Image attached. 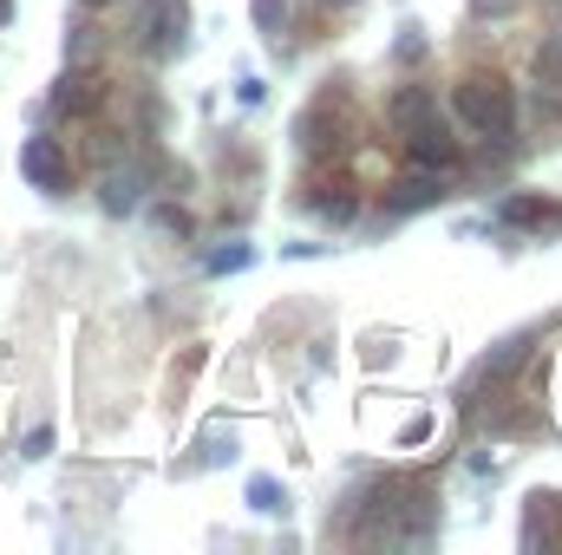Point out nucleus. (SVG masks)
<instances>
[{"mask_svg": "<svg viewBox=\"0 0 562 555\" xmlns=\"http://www.w3.org/2000/svg\"><path fill=\"white\" fill-rule=\"evenodd\" d=\"M458 112H464V125H477V132H491V138H510V118H517L504 79H464V86H458Z\"/></svg>", "mask_w": 562, "mask_h": 555, "instance_id": "nucleus-1", "label": "nucleus"}, {"mask_svg": "<svg viewBox=\"0 0 562 555\" xmlns=\"http://www.w3.org/2000/svg\"><path fill=\"white\" fill-rule=\"evenodd\" d=\"M20 177H26L33 190L59 196V190H66V150H59V138H26L20 144Z\"/></svg>", "mask_w": 562, "mask_h": 555, "instance_id": "nucleus-2", "label": "nucleus"}, {"mask_svg": "<svg viewBox=\"0 0 562 555\" xmlns=\"http://www.w3.org/2000/svg\"><path fill=\"white\" fill-rule=\"evenodd\" d=\"M406 138H413V163H419V170H451V163H458V138H451L438 118H425L419 132H406Z\"/></svg>", "mask_w": 562, "mask_h": 555, "instance_id": "nucleus-3", "label": "nucleus"}, {"mask_svg": "<svg viewBox=\"0 0 562 555\" xmlns=\"http://www.w3.org/2000/svg\"><path fill=\"white\" fill-rule=\"evenodd\" d=\"M386 112H393V125H400V132H419L425 118H438V99H431V86H400Z\"/></svg>", "mask_w": 562, "mask_h": 555, "instance_id": "nucleus-4", "label": "nucleus"}, {"mask_svg": "<svg viewBox=\"0 0 562 555\" xmlns=\"http://www.w3.org/2000/svg\"><path fill=\"white\" fill-rule=\"evenodd\" d=\"M144 183H150V177H144V163L112 170V177H105V209H112V216H132V209L144 203Z\"/></svg>", "mask_w": 562, "mask_h": 555, "instance_id": "nucleus-5", "label": "nucleus"}, {"mask_svg": "<svg viewBox=\"0 0 562 555\" xmlns=\"http://www.w3.org/2000/svg\"><path fill=\"white\" fill-rule=\"evenodd\" d=\"M524 360H530V340H524V333H517V340H504V347H497V353H491V360H484V366H477V380H484V386H491V380H504V373H517V366H524Z\"/></svg>", "mask_w": 562, "mask_h": 555, "instance_id": "nucleus-6", "label": "nucleus"}, {"mask_svg": "<svg viewBox=\"0 0 562 555\" xmlns=\"http://www.w3.org/2000/svg\"><path fill=\"white\" fill-rule=\"evenodd\" d=\"M150 33H157L150 46H157V53H170V46L183 39V0H157V13H150Z\"/></svg>", "mask_w": 562, "mask_h": 555, "instance_id": "nucleus-7", "label": "nucleus"}, {"mask_svg": "<svg viewBox=\"0 0 562 555\" xmlns=\"http://www.w3.org/2000/svg\"><path fill=\"white\" fill-rule=\"evenodd\" d=\"M53 105H59V112H86V105H99V79H92V72L66 79V86L53 92Z\"/></svg>", "mask_w": 562, "mask_h": 555, "instance_id": "nucleus-8", "label": "nucleus"}, {"mask_svg": "<svg viewBox=\"0 0 562 555\" xmlns=\"http://www.w3.org/2000/svg\"><path fill=\"white\" fill-rule=\"evenodd\" d=\"M497 216H504V223H557V209H543L537 196H510Z\"/></svg>", "mask_w": 562, "mask_h": 555, "instance_id": "nucleus-9", "label": "nucleus"}, {"mask_svg": "<svg viewBox=\"0 0 562 555\" xmlns=\"http://www.w3.org/2000/svg\"><path fill=\"white\" fill-rule=\"evenodd\" d=\"M256 20H262V33H276L281 39V26L294 20V0H256Z\"/></svg>", "mask_w": 562, "mask_h": 555, "instance_id": "nucleus-10", "label": "nucleus"}, {"mask_svg": "<svg viewBox=\"0 0 562 555\" xmlns=\"http://www.w3.org/2000/svg\"><path fill=\"white\" fill-rule=\"evenodd\" d=\"M431 196H445V190H438L431 177H413V183H406V190L393 196V209H419V203H431Z\"/></svg>", "mask_w": 562, "mask_h": 555, "instance_id": "nucleus-11", "label": "nucleus"}, {"mask_svg": "<svg viewBox=\"0 0 562 555\" xmlns=\"http://www.w3.org/2000/svg\"><path fill=\"white\" fill-rule=\"evenodd\" d=\"M249 503H256V510H281V490L269 477H256V484H249Z\"/></svg>", "mask_w": 562, "mask_h": 555, "instance_id": "nucleus-12", "label": "nucleus"}, {"mask_svg": "<svg viewBox=\"0 0 562 555\" xmlns=\"http://www.w3.org/2000/svg\"><path fill=\"white\" fill-rule=\"evenodd\" d=\"M243 262H249V249H216V256H210L216 275H223V269H243Z\"/></svg>", "mask_w": 562, "mask_h": 555, "instance_id": "nucleus-13", "label": "nucleus"}, {"mask_svg": "<svg viewBox=\"0 0 562 555\" xmlns=\"http://www.w3.org/2000/svg\"><path fill=\"white\" fill-rule=\"evenodd\" d=\"M321 7H353V0H321Z\"/></svg>", "mask_w": 562, "mask_h": 555, "instance_id": "nucleus-14", "label": "nucleus"}, {"mask_svg": "<svg viewBox=\"0 0 562 555\" xmlns=\"http://www.w3.org/2000/svg\"><path fill=\"white\" fill-rule=\"evenodd\" d=\"M7 7H13V0H0V20H7Z\"/></svg>", "mask_w": 562, "mask_h": 555, "instance_id": "nucleus-15", "label": "nucleus"}, {"mask_svg": "<svg viewBox=\"0 0 562 555\" xmlns=\"http://www.w3.org/2000/svg\"><path fill=\"white\" fill-rule=\"evenodd\" d=\"M92 7H105V0H92Z\"/></svg>", "mask_w": 562, "mask_h": 555, "instance_id": "nucleus-16", "label": "nucleus"}]
</instances>
